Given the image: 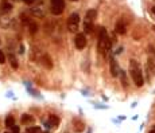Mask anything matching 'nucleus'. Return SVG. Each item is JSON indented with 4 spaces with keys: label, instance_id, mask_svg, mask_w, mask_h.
<instances>
[{
    "label": "nucleus",
    "instance_id": "3",
    "mask_svg": "<svg viewBox=\"0 0 155 133\" xmlns=\"http://www.w3.org/2000/svg\"><path fill=\"white\" fill-rule=\"evenodd\" d=\"M66 27L70 32H77L78 27H80V16L78 14H72L66 22Z\"/></svg>",
    "mask_w": 155,
    "mask_h": 133
},
{
    "label": "nucleus",
    "instance_id": "14",
    "mask_svg": "<svg viewBox=\"0 0 155 133\" xmlns=\"http://www.w3.org/2000/svg\"><path fill=\"white\" fill-rule=\"evenodd\" d=\"M6 126L10 128V129H12L15 126V118L12 116H7V118H6Z\"/></svg>",
    "mask_w": 155,
    "mask_h": 133
},
{
    "label": "nucleus",
    "instance_id": "18",
    "mask_svg": "<svg viewBox=\"0 0 155 133\" xmlns=\"http://www.w3.org/2000/svg\"><path fill=\"white\" fill-rule=\"evenodd\" d=\"M28 28H30L31 34H35L36 30H38V26H36L35 23H30V24H28Z\"/></svg>",
    "mask_w": 155,
    "mask_h": 133
},
{
    "label": "nucleus",
    "instance_id": "28",
    "mask_svg": "<svg viewBox=\"0 0 155 133\" xmlns=\"http://www.w3.org/2000/svg\"><path fill=\"white\" fill-rule=\"evenodd\" d=\"M154 30H155V26H154Z\"/></svg>",
    "mask_w": 155,
    "mask_h": 133
},
{
    "label": "nucleus",
    "instance_id": "21",
    "mask_svg": "<svg viewBox=\"0 0 155 133\" xmlns=\"http://www.w3.org/2000/svg\"><path fill=\"white\" fill-rule=\"evenodd\" d=\"M148 50H150V53H151V54H152V56L155 58V47H154V46L150 45V46H148Z\"/></svg>",
    "mask_w": 155,
    "mask_h": 133
},
{
    "label": "nucleus",
    "instance_id": "9",
    "mask_svg": "<svg viewBox=\"0 0 155 133\" xmlns=\"http://www.w3.org/2000/svg\"><path fill=\"white\" fill-rule=\"evenodd\" d=\"M97 16V10H89L86 11V15H85V22H88V23H93V20L96 19Z\"/></svg>",
    "mask_w": 155,
    "mask_h": 133
},
{
    "label": "nucleus",
    "instance_id": "23",
    "mask_svg": "<svg viewBox=\"0 0 155 133\" xmlns=\"http://www.w3.org/2000/svg\"><path fill=\"white\" fill-rule=\"evenodd\" d=\"M23 1H25V3H27V4H31L34 0H23Z\"/></svg>",
    "mask_w": 155,
    "mask_h": 133
},
{
    "label": "nucleus",
    "instance_id": "5",
    "mask_svg": "<svg viewBox=\"0 0 155 133\" xmlns=\"http://www.w3.org/2000/svg\"><path fill=\"white\" fill-rule=\"evenodd\" d=\"M86 36H85L84 32H78L77 35H76V38H74V45H76V47H77L78 50H84L85 47H86Z\"/></svg>",
    "mask_w": 155,
    "mask_h": 133
},
{
    "label": "nucleus",
    "instance_id": "12",
    "mask_svg": "<svg viewBox=\"0 0 155 133\" xmlns=\"http://www.w3.org/2000/svg\"><path fill=\"white\" fill-rule=\"evenodd\" d=\"M109 65H111V74H112V77H117V74H119V69H117L116 61L113 59V58H111Z\"/></svg>",
    "mask_w": 155,
    "mask_h": 133
},
{
    "label": "nucleus",
    "instance_id": "8",
    "mask_svg": "<svg viewBox=\"0 0 155 133\" xmlns=\"http://www.w3.org/2000/svg\"><path fill=\"white\" fill-rule=\"evenodd\" d=\"M147 73L151 74L155 77V58L154 56H148L147 59Z\"/></svg>",
    "mask_w": 155,
    "mask_h": 133
},
{
    "label": "nucleus",
    "instance_id": "2",
    "mask_svg": "<svg viewBox=\"0 0 155 133\" xmlns=\"http://www.w3.org/2000/svg\"><path fill=\"white\" fill-rule=\"evenodd\" d=\"M111 46H112V42H111L109 36H108V32L104 27H101L99 31V42H97V49H99L100 54L107 55L109 53Z\"/></svg>",
    "mask_w": 155,
    "mask_h": 133
},
{
    "label": "nucleus",
    "instance_id": "25",
    "mask_svg": "<svg viewBox=\"0 0 155 133\" xmlns=\"http://www.w3.org/2000/svg\"><path fill=\"white\" fill-rule=\"evenodd\" d=\"M152 14L155 15V7H152Z\"/></svg>",
    "mask_w": 155,
    "mask_h": 133
},
{
    "label": "nucleus",
    "instance_id": "20",
    "mask_svg": "<svg viewBox=\"0 0 155 133\" xmlns=\"http://www.w3.org/2000/svg\"><path fill=\"white\" fill-rule=\"evenodd\" d=\"M11 133H20V126L15 125L14 128H12V132H11Z\"/></svg>",
    "mask_w": 155,
    "mask_h": 133
},
{
    "label": "nucleus",
    "instance_id": "22",
    "mask_svg": "<svg viewBox=\"0 0 155 133\" xmlns=\"http://www.w3.org/2000/svg\"><path fill=\"white\" fill-rule=\"evenodd\" d=\"M11 8H12V6H11V4H7V3H4V10H8V11H10Z\"/></svg>",
    "mask_w": 155,
    "mask_h": 133
},
{
    "label": "nucleus",
    "instance_id": "6",
    "mask_svg": "<svg viewBox=\"0 0 155 133\" xmlns=\"http://www.w3.org/2000/svg\"><path fill=\"white\" fill-rule=\"evenodd\" d=\"M126 31H127V26H126V23H124L123 19H119L117 23H116V26H115V32L119 34V35H124Z\"/></svg>",
    "mask_w": 155,
    "mask_h": 133
},
{
    "label": "nucleus",
    "instance_id": "16",
    "mask_svg": "<svg viewBox=\"0 0 155 133\" xmlns=\"http://www.w3.org/2000/svg\"><path fill=\"white\" fill-rule=\"evenodd\" d=\"M27 133H42V129H41V126H28Z\"/></svg>",
    "mask_w": 155,
    "mask_h": 133
},
{
    "label": "nucleus",
    "instance_id": "10",
    "mask_svg": "<svg viewBox=\"0 0 155 133\" xmlns=\"http://www.w3.org/2000/svg\"><path fill=\"white\" fill-rule=\"evenodd\" d=\"M73 125H74V130L77 133H81V132H84V129H85V125H84V123H82L81 120H78V118H76V120H73Z\"/></svg>",
    "mask_w": 155,
    "mask_h": 133
},
{
    "label": "nucleus",
    "instance_id": "11",
    "mask_svg": "<svg viewBox=\"0 0 155 133\" xmlns=\"http://www.w3.org/2000/svg\"><path fill=\"white\" fill-rule=\"evenodd\" d=\"M20 123L23 124V125H30V124L34 123V117H32L31 114L25 113V114H22V117H20Z\"/></svg>",
    "mask_w": 155,
    "mask_h": 133
},
{
    "label": "nucleus",
    "instance_id": "7",
    "mask_svg": "<svg viewBox=\"0 0 155 133\" xmlns=\"http://www.w3.org/2000/svg\"><path fill=\"white\" fill-rule=\"evenodd\" d=\"M41 63L46 69H53V61H51V58L47 54H43V56L41 58Z\"/></svg>",
    "mask_w": 155,
    "mask_h": 133
},
{
    "label": "nucleus",
    "instance_id": "15",
    "mask_svg": "<svg viewBox=\"0 0 155 133\" xmlns=\"http://www.w3.org/2000/svg\"><path fill=\"white\" fill-rule=\"evenodd\" d=\"M50 124H51V126L57 128V126L60 125V118L55 114H50Z\"/></svg>",
    "mask_w": 155,
    "mask_h": 133
},
{
    "label": "nucleus",
    "instance_id": "27",
    "mask_svg": "<svg viewBox=\"0 0 155 133\" xmlns=\"http://www.w3.org/2000/svg\"><path fill=\"white\" fill-rule=\"evenodd\" d=\"M6 133H10V132H6Z\"/></svg>",
    "mask_w": 155,
    "mask_h": 133
},
{
    "label": "nucleus",
    "instance_id": "13",
    "mask_svg": "<svg viewBox=\"0 0 155 133\" xmlns=\"http://www.w3.org/2000/svg\"><path fill=\"white\" fill-rule=\"evenodd\" d=\"M8 62H10L11 67H12L14 70H18L19 63H18V61H16V58H15L14 54H8Z\"/></svg>",
    "mask_w": 155,
    "mask_h": 133
},
{
    "label": "nucleus",
    "instance_id": "19",
    "mask_svg": "<svg viewBox=\"0 0 155 133\" xmlns=\"http://www.w3.org/2000/svg\"><path fill=\"white\" fill-rule=\"evenodd\" d=\"M6 63V55H4V53L0 50V65H4Z\"/></svg>",
    "mask_w": 155,
    "mask_h": 133
},
{
    "label": "nucleus",
    "instance_id": "29",
    "mask_svg": "<svg viewBox=\"0 0 155 133\" xmlns=\"http://www.w3.org/2000/svg\"><path fill=\"white\" fill-rule=\"evenodd\" d=\"M26 133H27V132H26Z\"/></svg>",
    "mask_w": 155,
    "mask_h": 133
},
{
    "label": "nucleus",
    "instance_id": "4",
    "mask_svg": "<svg viewBox=\"0 0 155 133\" xmlns=\"http://www.w3.org/2000/svg\"><path fill=\"white\" fill-rule=\"evenodd\" d=\"M50 11L53 15H61L65 11L64 0H51L50 1Z\"/></svg>",
    "mask_w": 155,
    "mask_h": 133
},
{
    "label": "nucleus",
    "instance_id": "1",
    "mask_svg": "<svg viewBox=\"0 0 155 133\" xmlns=\"http://www.w3.org/2000/svg\"><path fill=\"white\" fill-rule=\"evenodd\" d=\"M130 74L131 78L134 81V84L137 88H142L144 85V78H143V73H142L140 65L137 63V61L131 59L130 61Z\"/></svg>",
    "mask_w": 155,
    "mask_h": 133
},
{
    "label": "nucleus",
    "instance_id": "24",
    "mask_svg": "<svg viewBox=\"0 0 155 133\" xmlns=\"http://www.w3.org/2000/svg\"><path fill=\"white\" fill-rule=\"evenodd\" d=\"M148 133H155V128H154V129H151V130H150V132H148Z\"/></svg>",
    "mask_w": 155,
    "mask_h": 133
},
{
    "label": "nucleus",
    "instance_id": "17",
    "mask_svg": "<svg viewBox=\"0 0 155 133\" xmlns=\"http://www.w3.org/2000/svg\"><path fill=\"white\" fill-rule=\"evenodd\" d=\"M84 30L86 34L92 32V23H88V22H84Z\"/></svg>",
    "mask_w": 155,
    "mask_h": 133
},
{
    "label": "nucleus",
    "instance_id": "26",
    "mask_svg": "<svg viewBox=\"0 0 155 133\" xmlns=\"http://www.w3.org/2000/svg\"><path fill=\"white\" fill-rule=\"evenodd\" d=\"M73 1H77V0H73Z\"/></svg>",
    "mask_w": 155,
    "mask_h": 133
}]
</instances>
